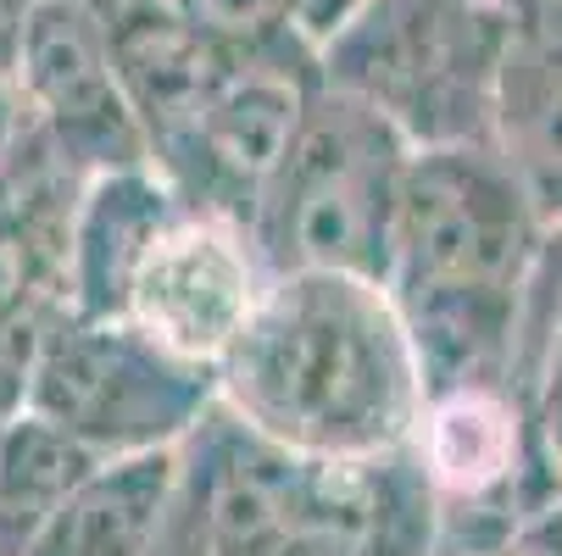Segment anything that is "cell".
<instances>
[{"label":"cell","instance_id":"obj_1","mask_svg":"<svg viewBox=\"0 0 562 556\" xmlns=\"http://www.w3.org/2000/svg\"><path fill=\"white\" fill-rule=\"evenodd\" d=\"M546 246L551 228L496 145L407 156L379 290L407 329L424 395L485 384L518 389Z\"/></svg>","mask_w":562,"mask_h":556},{"label":"cell","instance_id":"obj_2","mask_svg":"<svg viewBox=\"0 0 562 556\" xmlns=\"http://www.w3.org/2000/svg\"><path fill=\"white\" fill-rule=\"evenodd\" d=\"M217 407L273 451L351 462L413 445L424 378L373 279L273 273L246 334L217 362Z\"/></svg>","mask_w":562,"mask_h":556},{"label":"cell","instance_id":"obj_3","mask_svg":"<svg viewBox=\"0 0 562 556\" xmlns=\"http://www.w3.org/2000/svg\"><path fill=\"white\" fill-rule=\"evenodd\" d=\"M518 0H362L317 45V78L407 150L491 145Z\"/></svg>","mask_w":562,"mask_h":556},{"label":"cell","instance_id":"obj_4","mask_svg":"<svg viewBox=\"0 0 562 556\" xmlns=\"http://www.w3.org/2000/svg\"><path fill=\"white\" fill-rule=\"evenodd\" d=\"M407 156L362 101L317 78L246 223L268 273H357L379 284Z\"/></svg>","mask_w":562,"mask_h":556},{"label":"cell","instance_id":"obj_5","mask_svg":"<svg viewBox=\"0 0 562 556\" xmlns=\"http://www.w3.org/2000/svg\"><path fill=\"white\" fill-rule=\"evenodd\" d=\"M23 407L95 462L179 451L217 407V373L168 356L123 317L56 311L34 362Z\"/></svg>","mask_w":562,"mask_h":556},{"label":"cell","instance_id":"obj_6","mask_svg":"<svg viewBox=\"0 0 562 556\" xmlns=\"http://www.w3.org/2000/svg\"><path fill=\"white\" fill-rule=\"evenodd\" d=\"M312 84H317L312 45L246 50L223 72V84L162 145H150L145 168L190 212L251 223V206L279 162Z\"/></svg>","mask_w":562,"mask_h":556},{"label":"cell","instance_id":"obj_7","mask_svg":"<svg viewBox=\"0 0 562 556\" xmlns=\"http://www.w3.org/2000/svg\"><path fill=\"white\" fill-rule=\"evenodd\" d=\"M273 273L246 223L179 206L150 234L123 290V324L179 362L212 367L246 334Z\"/></svg>","mask_w":562,"mask_h":556},{"label":"cell","instance_id":"obj_8","mask_svg":"<svg viewBox=\"0 0 562 556\" xmlns=\"http://www.w3.org/2000/svg\"><path fill=\"white\" fill-rule=\"evenodd\" d=\"M12 84L29 106V128L56 156L95 179L112 168H145V139L112 61L106 23L78 0H34L23 23Z\"/></svg>","mask_w":562,"mask_h":556},{"label":"cell","instance_id":"obj_9","mask_svg":"<svg viewBox=\"0 0 562 556\" xmlns=\"http://www.w3.org/2000/svg\"><path fill=\"white\" fill-rule=\"evenodd\" d=\"M78 195L85 173L34 128L0 162V340L40 334L67 306Z\"/></svg>","mask_w":562,"mask_h":556},{"label":"cell","instance_id":"obj_10","mask_svg":"<svg viewBox=\"0 0 562 556\" xmlns=\"http://www.w3.org/2000/svg\"><path fill=\"white\" fill-rule=\"evenodd\" d=\"M491 145L546 228L562 234V0H518Z\"/></svg>","mask_w":562,"mask_h":556},{"label":"cell","instance_id":"obj_11","mask_svg":"<svg viewBox=\"0 0 562 556\" xmlns=\"http://www.w3.org/2000/svg\"><path fill=\"white\" fill-rule=\"evenodd\" d=\"M184 445L101 462L95 473H85L29 529L23 556H145L173 507L179 473H184Z\"/></svg>","mask_w":562,"mask_h":556},{"label":"cell","instance_id":"obj_12","mask_svg":"<svg viewBox=\"0 0 562 556\" xmlns=\"http://www.w3.org/2000/svg\"><path fill=\"white\" fill-rule=\"evenodd\" d=\"M184 201L150 168H112L85 179L72 212V257H67V311L117 317L134 262L145 257L150 234Z\"/></svg>","mask_w":562,"mask_h":556},{"label":"cell","instance_id":"obj_13","mask_svg":"<svg viewBox=\"0 0 562 556\" xmlns=\"http://www.w3.org/2000/svg\"><path fill=\"white\" fill-rule=\"evenodd\" d=\"M145 556H212V529H206V451L201 440L190 434L184 445V473H179V490H173V507L156 529L150 551Z\"/></svg>","mask_w":562,"mask_h":556},{"label":"cell","instance_id":"obj_14","mask_svg":"<svg viewBox=\"0 0 562 556\" xmlns=\"http://www.w3.org/2000/svg\"><path fill=\"white\" fill-rule=\"evenodd\" d=\"M179 12H190L201 29H212V34L234 39V45H257V50L306 45V39L290 29L284 0H179Z\"/></svg>","mask_w":562,"mask_h":556},{"label":"cell","instance_id":"obj_15","mask_svg":"<svg viewBox=\"0 0 562 556\" xmlns=\"http://www.w3.org/2000/svg\"><path fill=\"white\" fill-rule=\"evenodd\" d=\"M451 556H562V496L518 518L507 534L473 545V551H451Z\"/></svg>","mask_w":562,"mask_h":556},{"label":"cell","instance_id":"obj_16","mask_svg":"<svg viewBox=\"0 0 562 556\" xmlns=\"http://www.w3.org/2000/svg\"><path fill=\"white\" fill-rule=\"evenodd\" d=\"M362 7V0H284V12H290V29L317 50V45H324L351 12Z\"/></svg>","mask_w":562,"mask_h":556},{"label":"cell","instance_id":"obj_17","mask_svg":"<svg viewBox=\"0 0 562 556\" xmlns=\"http://www.w3.org/2000/svg\"><path fill=\"white\" fill-rule=\"evenodd\" d=\"M29 134V106H23V95H18V84L7 72H0V162L18 150V139Z\"/></svg>","mask_w":562,"mask_h":556},{"label":"cell","instance_id":"obj_18","mask_svg":"<svg viewBox=\"0 0 562 556\" xmlns=\"http://www.w3.org/2000/svg\"><path fill=\"white\" fill-rule=\"evenodd\" d=\"M29 12H34V0H0V72H7V78L18 67V45H23Z\"/></svg>","mask_w":562,"mask_h":556},{"label":"cell","instance_id":"obj_19","mask_svg":"<svg viewBox=\"0 0 562 556\" xmlns=\"http://www.w3.org/2000/svg\"><path fill=\"white\" fill-rule=\"evenodd\" d=\"M78 7H90L101 23H123V18H134L145 7H179V0H78Z\"/></svg>","mask_w":562,"mask_h":556}]
</instances>
